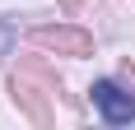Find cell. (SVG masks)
I'll list each match as a JSON object with an SVG mask.
<instances>
[{
    "mask_svg": "<svg viewBox=\"0 0 135 130\" xmlns=\"http://www.w3.org/2000/svg\"><path fill=\"white\" fill-rule=\"evenodd\" d=\"M93 107L103 112L107 126H131V121H135V93L117 88L112 79H98V84H93Z\"/></svg>",
    "mask_w": 135,
    "mask_h": 130,
    "instance_id": "cell-1",
    "label": "cell"
},
{
    "mask_svg": "<svg viewBox=\"0 0 135 130\" xmlns=\"http://www.w3.org/2000/svg\"><path fill=\"white\" fill-rule=\"evenodd\" d=\"M9 47H14V28L0 19V56H9Z\"/></svg>",
    "mask_w": 135,
    "mask_h": 130,
    "instance_id": "cell-2",
    "label": "cell"
}]
</instances>
